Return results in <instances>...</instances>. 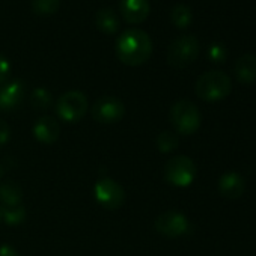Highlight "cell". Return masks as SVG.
I'll use <instances>...</instances> for the list:
<instances>
[{
    "mask_svg": "<svg viewBox=\"0 0 256 256\" xmlns=\"http://www.w3.org/2000/svg\"><path fill=\"white\" fill-rule=\"evenodd\" d=\"M119 10L122 18L130 24H140L150 16V0H120Z\"/></svg>",
    "mask_w": 256,
    "mask_h": 256,
    "instance_id": "cell-11",
    "label": "cell"
},
{
    "mask_svg": "<svg viewBox=\"0 0 256 256\" xmlns=\"http://www.w3.org/2000/svg\"><path fill=\"white\" fill-rule=\"evenodd\" d=\"M208 58H210L214 64H222V62H224V59H226V50H224V47L220 46V44L211 46L210 50H208Z\"/></svg>",
    "mask_w": 256,
    "mask_h": 256,
    "instance_id": "cell-22",
    "label": "cell"
},
{
    "mask_svg": "<svg viewBox=\"0 0 256 256\" xmlns=\"http://www.w3.org/2000/svg\"><path fill=\"white\" fill-rule=\"evenodd\" d=\"M23 202V190L14 181L0 184V206H12Z\"/></svg>",
    "mask_w": 256,
    "mask_h": 256,
    "instance_id": "cell-16",
    "label": "cell"
},
{
    "mask_svg": "<svg viewBox=\"0 0 256 256\" xmlns=\"http://www.w3.org/2000/svg\"><path fill=\"white\" fill-rule=\"evenodd\" d=\"M218 192L223 198L228 199H238L244 190H246V182L242 176L236 172H228L220 176L218 180Z\"/></svg>",
    "mask_w": 256,
    "mask_h": 256,
    "instance_id": "cell-13",
    "label": "cell"
},
{
    "mask_svg": "<svg viewBox=\"0 0 256 256\" xmlns=\"http://www.w3.org/2000/svg\"><path fill=\"white\" fill-rule=\"evenodd\" d=\"M53 102V96L52 92L47 90L46 88H36L32 94H30V106L35 110H47Z\"/></svg>",
    "mask_w": 256,
    "mask_h": 256,
    "instance_id": "cell-19",
    "label": "cell"
},
{
    "mask_svg": "<svg viewBox=\"0 0 256 256\" xmlns=\"http://www.w3.org/2000/svg\"><path fill=\"white\" fill-rule=\"evenodd\" d=\"M95 200L106 210H118L125 200L124 188L110 178L98 180L94 186Z\"/></svg>",
    "mask_w": 256,
    "mask_h": 256,
    "instance_id": "cell-7",
    "label": "cell"
},
{
    "mask_svg": "<svg viewBox=\"0 0 256 256\" xmlns=\"http://www.w3.org/2000/svg\"><path fill=\"white\" fill-rule=\"evenodd\" d=\"M2 175H4V169H2V166H0V178H2Z\"/></svg>",
    "mask_w": 256,
    "mask_h": 256,
    "instance_id": "cell-26",
    "label": "cell"
},
{
    "mask_svg": "<svg viewBox=\"0 0 256 256\" xmlns=\"http://www.w3.org/2000/svg\"><path fill=\"white\" fill-rule=\"evenodd\" d=\"M0 220H2V210H0Z\"/></svg>",
    "mask_w": 256,
    "mask_h": 256,
    "instance_id": "cell-27",
    "label": "cell"
},
{
    "mask_svg": "<svg viewBox=\"0 0 256 256\" xmlns=\"http://www.w3.org/2000/svg\"><path fill=\"white\" fill-rule=\"evenodd\" d=\"M10 76H11V64L4 54H0V84H5L10 80Z\"/></svg>",
    "mask_w": 256,
    "mask_h": 256,
    "instance_id": "cell-23",
    "label": "cell"
},
{
    "mask_svg": "<svg viewBox=\"0 0 256 256\" xmlns=\"http://www.w3.org/2000/svg\"><path fill=\"white\" fill-rule=\"evenodd\" d=\"M152 54V41L140 29H126L116 41V56L126 66H140Z\"/></svg>",
    "mask_w": 256,
    "mask_h": 256,
    "instance_id": "cell-1",
    "label": "cell"
},
{
    "mask_svg": "<svg viewBox=\"0 0 256 256\" xmlns=\"http://www.w3.org/2000/svg\"><path fill=\"white\" fill-rule=\"evenodd\" d=\"M60 125L53 116H41L34 125V136L44 145H52L59 139Z\"/></svg>",
    "mask_w": 256,
    "mask_h": 256,
    "instance_id": "cell-12",
    "label": "cell"
},
{
    "mask_svg": "<svg viewBox=\"0 0 256 256\" xmlns=\"http://www.w3.org/2000/svg\"><path fill=\"white\" fill-rule=\"evenodd\" d=\"M10 138H11V128H10V125L4 119H0V146L6 145L10 142Z\"/></svg>",
    "mask_w": 256,
    "mask_h": 256,
    "instance_id": "cell-24",
    "label": "cell"
},
{
    "mask_svg": "<svg viewBox=\"0 0 256 256\" xmlns=\"http://www.w3.org/2000/svg\"><path fill=\"white\" fill-rule=\"evenodd\" d=\"M0 256H18V252L11 246H2L0 247Z\"/></svg>",
    "mask_w": 256,
    "mask_h": 256,
    "instance_id": "cell-25",
    "label": "cell"
},
{
    "mask_svg": "<svg viewBox=\"0 0 256 256\" xmlns=\"http://www.w3.org/2000/svg\"><path fill=\"white\" fill-rule=\"evenodd\" d=\"M199 56V41L192 35H182L172 41L168 50V64L176 70L186 68Z\"/></svg>",
    "mask_w": 256,
    "mask_h": 256,
    "instance_id": "cell-4",
    "label": "cell"
},
{
    "mask_svg": "<svg viewBox=\"0 0 256 256\" xmlns=\"http://www.w3.org/2000/svg\"><path fill=\"white\" fill-rule=\"evenodd\" d=\"M125 106L116 96H101L92 107V118L100 124H116L124 118Z\"/></svg>",
    "mask_w": 256,
    "mask_h": 256,
    "instance_id": "cell-8",
    "label": "cell"
},
{
    "mask_svg": "<svg viewBox=\"0 0 256 256\" xmlns=\"http://www.w3.org/2000/svg\"><path fill=\"white\" fill-rule=\"evenodd\" d=\"M0 210H2V218L11 226L23 223L26 218V208L23 206V204L12 206H0Z\"/></svg>",
    "mask_w": 256,
    "mask_h": 256,
    "instance_id": "cell-18",
    "label": "cell"
},
{
    "mask_svg": "<svg viewBox=\"0 0 256 256\" xmlns=\"http://www.w3.org/2000/svg\"><path fill=\"white\" fill-rule=\"evenodd\" d=\"M95 24L106 35H114L120 26L119 17L110 8H102L95 14Z\"/></svg>",
    "mask_w": 256,
    "mask_h": 256,
    "instance_id": "cell-15",
    "label": "cell"
},
{
    "mask_svg": "<svg viewBox=\"0 0 256 256\" xmlns=\"http://www.w3.org/2000/svg\"><path fill=\"white\" fill-rule=\"evenodd\" d=\"M32 11L38 16H52L60 8V0H32Z\"/></svg>",
    "mask_w": 256,
    "mask_h": 256,
    "instance_id": "cell-21",
    "label": "cell"
},
{
    "mask_svg": "<svg viewBox=\"0 0 256 256\" xmlns=\"http://www.w3.org/2000/svg\"><path fill=\"white\" fill-rule=\"evenodd\" d=\"M24 83L22 80H11L0 88V112H14L24 100Z\"/></svg>",
    "mask_w": 256,
    "mask_h": 256,
    "instance_id": "cell-10",
    "label": "cell"
},
{
    "mask_svg": "<svg viewBox=\"0 0 256 256\" xmlns=\"http://www.w3.org/2000/svg\"><path fill=\"white\" fill-rule=\"evenodd\" d=\"M232 82L228 74L222 71H208L202 74L194 86L196 95L208 102L220 101L230 94Z\"/></svg>",
    "mask_w": 256,
    "mask_h": 256,
    "instance_id": "cell-2",
    "label": "cell"
},
{
    "mask_svg": "<svg viewBox=\"0 0 256 256\" xmlns=\"http://www.w3.org/2000/svg\"><path fill=\"white\" fill-rule=\"evenodd\" d=\"M235 76L241 84H252L256 82V56L242 54L235 64Z\"/></svg>",
    "mask_w": 256,
    "mask_h": 256,
    "instance_id": "cell-14",
    "label": "cell"
},
{
    "mask_svg": "<svg viewBox=\"0 0 256 256\" xmlns=\"http://www.w3.org/2000/svg\"><path fill=\"white\" fill-rule=\"evenodd\" d=\"M170 122L175 128V132L182 136H190L196 133L200 126V113L199 108L188 100L176 101L169 113Z\"/></svg>",
    "mask_w": 256,
    "mask_h": 256,
    "instance_id": "cell-3",
    "label": "cell"
},
{
    "mask_svg": "<svg viewBox=\"0 0 256 256\" xmlns=\"http://www.w3.org/2000/svg\"><path fill=\"white\" fill-rule=\"evenodd\" d=\"M192 18H193V14H192V10L187 5L178 4L170 11V22L180 29L188 28L190 23H192Z\"/></svg>",
    "mask_w": 256,
    "mask_h": 256,
    "instance_id": "cell-17",
    "label": "cell"
},
{
    "mask_svg": "<svg viewBox=\"0 0 256 256\" xmlns=\"http://www.w3.org/2000/svg\"><path fill=\"white\" fill-rule=\"evenodd\" d=\"M156 229L158 234H162L168 238H178V236H182L188 232L190 223L182 212L166 211L157 217Z\"/></svg>",
    "mask_w": 256,
    "mask_h": 256,
    "instance_id": "cell-9",
    "label": "cell"
},
{
    "mask_svg": "<svg viewBox=\"0 0 256 256\" xmlns=\"http://www.w3.org/2000/svg\"><path fill=\"white\" fill-rule=\"evenodd\" d=\"M88 110L86 95L80 90H68L58 100L56 113L58 116L70 124L78 122Z\"/></svg>",
    "mask_w": 256,
    "mask_h": 256,
    "instance_id": "cell-6",
    "label": "cell"
},
{
    "mask_svg": "<svg viewBox=\"0 0 256 256\" xmlns=\"http://www.w3.org/2000/svg\"><path fill=\"white\" fill-rule=\"evenodd\" d=\"M196 178V164L186 156L170 158L164 166V180L175 187H188Z\"/></svg>",
    "mask_w": 256,
    "mask_h": 256,
    "instance_id": "cell-5",
    "label": "cell"
},
{
    "mask_svg": "<svg viewBox=\"0 0 256 256\" xmlns=\"http://www.w3.org/2000/svg\"><path fill=\"white\" fill-rule=\"evenodd\" d=\"M178 136L174 132H162L157 138V148L163 154L175 151L178 148Z\"/></svg>",
    "mask_w": 256,
    "mask_h": 256,
    "instance_id": "cell-20",
    "label": "cell"
}]
</instances>
